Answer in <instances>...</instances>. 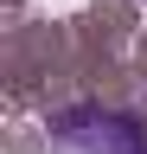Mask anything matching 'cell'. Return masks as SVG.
Wrapping results in <instances>:
<instances>
[{
  "label": "cell",
  "mask_w": 147,
  "mask_h": 154,
  "mask_svg": "<svg viewBox=\"0 0 147 154\" xmlns=\"http://www.w3.org/2000/svg\"><path fill=\"white\" fill-rule=\"evenodd\" d=\"M51 154H147V128L122 109L70 103L51 116Z\"/></svg>",
  "instance_id": "6da1fadb"
}]
</instances>
